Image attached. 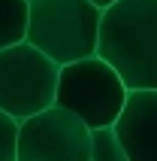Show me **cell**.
Masks as SVG:
<instances>
[{"label":"cell","mask_w":157,"mask_h":161,"mask_svg":"<svg viewBox=\"0 0 157 161\" xmlns=\"http://www.w3.org/2000/svg\"><path fill=\"white\" fill-rule=\"evenodd\" d=\"M97 55L130 91H157V0H118L103 9Z\"/></svg>","instance_id":"1"},{"label":"cell","mask_w":157,"mask_h":161,"mask_svg":"<svg viewBox=\"0 0 157 161\" xmlns=\"http://www.w3.org/2000/svg\"><path fill=\"white\" fill-rule=\"evenodd\" d=\"M103 9L88 0H30L27 43L54 64H73L97 55Z\"/></svg>","instance_id":"2"},{"label":"cell","mask_w":157,"mask_h":161,"mask_svg":"<svg viewBox=\"0 0 157 161\" xmlns=\"http://www.w3.org/2000/svg\"><path fill=\"white\" fill-rule=\"evenodd\" d=\"M127 94L130 88L124 85L112 64H106L100 55H91L61 67L54 103L82 119L91 131H97V128H112L118 122Z\"/></svg>","instance_id":"3"},{"label":"cell","mask_w":157,"mask_h":161,"mask_svg":"<svg viewBox=\"0 0 157 161\" xmlns=\"http://www.w3.org/2000/svg\"><path fill=\"white\" fill-rule=\"evenodd\" d=\"M61 64L27 43L0 49V109L15 122L54 107Z\"/></svg>","instance_id":"4"},{"label":"cell","mask_w":157,"mask_h":161,"mask_svg":"<svg viewBox=\"0 0 157 161\" xmlns=\"http://www.w3.org/2000/svg\"><path fill=\"white\" fill-rule=\"evenodd\" d=\"M15 161H91V128L54 103L18 122Z\"/></svg>","instance_id":"5"},{"label":"cell","mask_w":157,"mask_h":161,"mask_svg":"<svg viewBox=\"0 0 157 161\" xmlns=\"http://www.w3.org/2000/svg\"><path fill=\"white\" fill-rule=\"evenodd\" d=\"M112 128L127 161H157V91L133 88Z\"/></svg>","instance_id":"6"},{"label":"cell","mask_w":157,"mask_h":161,"mask_svg":"<svg viewBox=\"0 0 157 161\" xmlns=\"http://www.w3.org/2000/svg\"><path fill=\"white\" fill-rule=\"evenodd\" d=\"M27 15H30V3L27 0H0V49L24 43Z\"/></svg>","instance_id":"7"},{"label":"cell","mask_w":157,"mask_h":161,"mask_svg":"<svg viewBox=\"0 0 157 161\" xmlns=\"http://www.w3.org/2000/svg\"><path fill=\"white\" fill-rule=\"evenodd\" d=\"M91 161H127V152H124L115 128L91 131Z\"/></svg>","instance_id":"8"},{"label":"cell","mask_w":157,"mask_h":161,"mask_svg":"<svg viewBox=\"0 0 157 161\" xmlns=\"http://www.w3.org/2000/svg\"><path fill=\"white\" fill-rule=\"evenodd\" d=\"M18 149V122L0 109V161H15Z\"/></svg>","instance_id":"9"},{"label":"cell","mask_w":157,"mask_h":161,"mask_svg":"<svg viewBox=\"0 0 157 161\" xmlns=\"http://www.w3.org/2000/svg\"><path fill=\"white\" fill-rule=\"evenodd\" d=\"M88 3H94L97 9H109V6H115L118 0H88Z\"/></svg>","instance_id":"10"},{"label":"cell","mask_w":157,"mask_h":161,"mask_svg":"<svg viewBox=\"0 0 157 161\" xmlns=\"http://www.w3.org/2000/svg\"><path fill=\"white\" fill-rule=\"evenodd\" d=\"M27 3H30V0H27Z\"/></svg>","instance_id":"11"}]
</instances>
